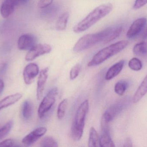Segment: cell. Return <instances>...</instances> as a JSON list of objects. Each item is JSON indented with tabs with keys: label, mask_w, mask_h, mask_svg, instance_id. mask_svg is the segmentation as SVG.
<instances>
[{
	"label": "cell",
	"mask_w": 147,
	"mask_h": 147,
	"mask_svg": "<svg viewBox=\"0 0 147 147\" xmlns=\"http://www.w3.org/2000/svg\"><path fill=\"white\" fill-rule=\"evenodd\" d=\"M13 125V121L7 123L2 127L0 128V140L5 137L11 130Z\"/></svg>",
	"instance_id": "4316f807"
},
{
	"label": "cell",
	"mask_w": 147,
	"mask_h": 147,
	"mask_svg": "<svg viewBox=\"0 0 147 147\" xmlns=\"http://www.w3.org/2000/svg\"><path fill=\"white\" fill-rule=\"evenodd\" d=\"M108 123L102 120L101 127L102 133L99 142L100 147H115V144L111 137Z\"/></svg>",
	"instance_id": "8fae6325"
},
{
	"label": "cell",
	"mask_w": 147,
	"mask_h": 147,
	"mask_svg": "<svg viewBox=\"0 0 147 147\" xmlns=\"http://www.w3.org/2000/svg\"><path fill=\"white\" fill-rule=\"evenodd\" d=\"M15 146V142L12 139H7L0 142V147Z\"/></svg>",
	"instance_id": "f546056e"
},
{
	"label": "cell",
	"mask_w": 147,
	"mask_h": 147,
	"mask_svg": "<svg viewBox=\"0 0 147 147\" xmlns=\"http://www.w3.org/2000/svg\"><path fill=\"white\" fill-rule=\"evenodd\" d=\"M40 146L42 147H58L56 140L51 136H46L40 142Z\"/></svg>",
	"instance_id": "cb8c5ba5"
},
{
	"label": "cell",
	"mask_w": 147,
	"mask_h": 147,
	"mask_svg": "<svg viewBox=\"0 0 147 147\" xmlns=\"http://www.w3.org/2000/svg\"><path fill=\"white\" fill-rule=\"evenodd\" d=\"M133 52L136 56L139 57L147 56V43L145 41L136 44L133 48Z\"/></svg>",
	"instance_id": "d6986e66"
},
{
	"label": "cell",
	"mask_w": 147,
	"mask_h": 147,
	"mask_svg": "<svg viewBox=\"0 0 147 147\" xmlns=\"http://www.w3.org/2000/svg\"><path fill=\"white\" fill-rule=\"evenodd\" d=\"M37 39L31 34H24L19 37L17 41V47L19 50H29L36 45Z\"/></svg>",
	"instance_id": "ba28073f"
},
{
	"label": "cell",
	"mask_w": 147,
	"mask_h": 147,
	"mask_svg": "<svg viewBox=\"0 0 147 147\" xmlns=\"http://www.w3.org/2000/svg\"><path fill=\"white\" fill-rule=\"evenodd\" d=\"M47 131V129L45 127H40L36 129L22 139V144L27 146H32L43 136Z\"/></svg>",
	"instance_id": "9c48e42d"
},
{
	"label": "cell",
	"mask_w": 147,
	"mask_h": 147,
	"mask_svg": "<svg viewBox=\"0 0 147 147\" xmlns=\"http://www.w3.org/2000/svg\"><path fill=\"white\" fill-rule=\"evenodd\" d=\"M53 0H39L38 3V7L40 9L45 8L49 7L52 4Z\"/></svg>",
	"instance_id": "f1b7e54d"
},
{
	"label": "cell",
	"mask_w": 147,
	"mask_h": 147,
	"mask_svg": "<svg viewBox=\"0 0 147 147\" xmlns=\"http://www.w3.org/2000/svg\"><path fill=\"white\" fill-rule=\"evenodd\" d=\"M143 38L144 39H147V29L146 33H145V34L143 35Z\"/></svg>",
	"instance_id": "836d02e7"
},
{
	"label": "cell",
	"mask_w": 147,
	"mask_h": 147,
	"mask_svg": "<svg viewBox=\"0 0 147 147\" xmlns=\"http://www.w3.org/2000/svg\"><path fill=\"white\" fill-rule=\"evenodd\" d=\"M39 72L38 65L35 63H30L26 66L23 71L24 82L27 85H30L33 82L34 78Z\"/></svg>",
	"instance_id": "30bf717a"
},
{
	"label": "cell",
	"mask_w": 147,
	"mask_h": 147,
	"mask_svg": "<svg viewBox=\"0 0 147 147\" xmlns=\"http://www.w3.org/2000/svg\"><path fill=\"white\" fill-rule=\"evenodd\" d=\"M69 14L68 12L62 14L57 21L56 25V29L58 31H63L66 28L69 20Z\"/></svg>",
	"instance_id": "ac0fdd59"
},
{
	"label": "cell",
	"mask_w": 147,
	"mask_h": 147,
	"mask_svg": "<svg viewBox=\"0 0 147 147\" xmlns=\"http://www.w3.org/2000/svg\"><path fill=\"white\" fill-rule=\"evenodd\" d=\"M48 68H45L41 70L40 72L37 83V97L38 100H40L43 96L46 83L48 78Z\"/></svg>",
	"instance_id": "4fadbf2b"
},
{
	"label": "cell",
	"mask_w": 147,
	"mask_h": 147,
	"mask_svg": "<svg viewBox=\"0 0 147 147\" xmlns=\"http://www.w3.org/2000/svg\"><path fill=\"white\" fill-rule=\"evenodd\" d=\"M67 105V100L66 99L63 100L59 104L57 111V116L59 120H62L64 117Z\"/></svg>",
	"instance_id": "d4e9b609"
},
{
	"label": "cell",
	"mask_w": 147,
	"mask_h": 147,
	"mask_svg": "<svg viewBox=\"0 0 147 147\" xmlns=\"http://www.w3.org/2000/svg\"><path fill=\"white\" fill-rule=\"evenodd\" d=\"M51 50V47L48 44H36L29 50L25 59L26 61H32L39 56L49 53Z\"/></svg>",
	"instance_id": "52a82bcc"
},
{
	"label": "cell",
	"mask_w": 147,
	"mask_h": 147,
	"mask_svg": "<svg viewBox=\"0 0 147 147\" xmlns=\"http://www.w3.org/2000/svg\"><path fill=\"white\" fill-rule=\"evenodd\" d=\"M112 9L113 5L111 3L99 5L74 27V32L79 33L86 31L102 18L108 15Z\"/></svg>",
	"instance_id": "6da1fadb"
},
{
	"label": "cell",
	"mask_w": 147,
	"mask_h": 147,
	"mask_svg": "<svg viewBox=\"0 0 147 147\" xmlns=\"http://www.w3.org/2000/svg\"><path fill=\"white\" fill-rule=\"evenodd\" d=\"M129 66L133 70L140 71L142 67L141 61L137 58H133L129 62Z\"/></svg>",
	"instance_id": "484cf974"
},
{
	"label": "cell",
	"mask_w": 147,
	"mask_h": 147,
	"mask_svg": "<svg viewBox=\"0 0 147 147\" xmlns=\"http://www.w3.org/2000/svg\"><path fill=\"white\" fill-rule=\"evenodd\" d=\"M123 30V27L122 26L112 27L111 31L108 35L106 39L104 41L105 43H108L119 37L122 33Z\"/></svg>",
	"instance_id": "ffe728a7"
},
{
	"label": "cell",
	"mask_w": 147,
	"mask_h": 147,
	"mask_svg": "<svg viewBox=\"0 0 147 147\" xmlns=\"http://www.w3.org/2000/svg\"><path fill=\"white\" fill-rule=\"evenodd\" d=\"M123 146L126 147H133L132 141L131 140L130 138H127V139L126 140L125 142H124V146Z\"/></svg>",
	"instance_id": "1f68e13d"
},
{
	"label": "cell",
	"mask_w": 147,
	"mask_h": 147,
	"mask_svg": "<svg viewBox=\"0 0 147 147\" xmlns=\"http://www.w3.org/2000/svg\"><path fill=\"white\" fill-rule=\"evenodd\" d=\"M58 93L57 88H53L48 91L40 103L38 110V115L42 119L50 111L56 102V98Z\"/></svg>",
	"instance_id": "8992f818"
},
{
	"label": "cell",
	"mask_w": 147,
	"mask_h": 147,
	"mask_svg": "<svg viewBox=\"0 0 147 147\" xmlns=\"http://www.w3.org/2000/svg\"><path fill=\"white\" fill-rule=\"evenodd\" d=\"M4 84L3 81L2 79H0V95L1 94L4 89Z\"/></svg>",
	"instance_id": "d6a6232c"
},
{
	"label": "cell",
	"mask_w": 147,
	"mask_h": 147,
	"mask_svg": "<svg viewBox=\"0 0 147 147\" xmlns=\"http://www.w3.org/2000/svg\"><path fill=\"white\" fill-rule=\"evenodd\" d=\"M147 3V0H136L134 5V8L137 9L146 5Z\"/></svg>",
	"instance_id": "4dcf8cb0"
},
{
	"label": "cell",
	"mask_w": 147,
	"mask_h": 147,
	"mask_svg": "<svg viewBox=\"0 0 147 147\" xmlns=\"http://www.w3.org/2000/svg\"><path fill=\"white\" fill-rule=\"evenodd\" d=\"M99 137L97 132L94 127H91L90 129V135L88 141V146L96 147L99 144Z\"/></svg>",
	"instance_id": "7402d4cb"
},
{
	"label": "cell",
	"mask_w": 147,
	"mask_h": 147,
	"mask_svg": "<svg viewBox=\"0 0 147 147\" xmlns=\"http://www.w3.org/2000/svg\"><path fill=\"white\" fill-rule=\"evenodd\" d=\"M33 108L30 101L26 100L23 103L22 108V114L24 119L26 120L31 119L32 116Z\"/></svg>",
	"instance_id": "44dd1931"
},
{
	"label": "cell",
	"mask_w": 147,
	"mask_h": 147,
	"mask_svg": "<svg viewBox=\"0 0 147 147\" xmlns=\"http://www.w3.org/2000/svg\"><path fill=\"white\" fill-rule=\"evenodd\" d=\"M89 108L88 100H86L78 108L74 118L71 129V136L73 140L76 141H79L82 138Z\"/></svg>",
	"instance_id": "277c9868"
},
{
	"label": "cell",
	"mask_w": 147,
	"mask_h": 147,
	"mask_svg": "<svg viewBox=\"0 0 147 147\" xmlns=\"http://www.w3.org/2000/svg\"><path fill=\"white\" fill-rule=\"evenodd\" d=\"M111 29L112 27L108 28L98 33L84 35L76 42L74 47L73 51L76 52L82 51L89 49L101 41H103Z\"/></svg>",
	"instance_id": "3957f363"
},
{
	"label": "cell",
	"mask_w": 147,
	"mask_h": 147,
	"mask_svg": "<svg viewBox=\"0 0 147 147\" xmlns=\"http://www.w3.org/2000/svg\"><path fill=\"white\" fill-rule=\"evenodd\" d=\"M147 93V75L137 89L133 97V102L138 103Z\"/></svg>",
	"instance_id": "e0dca14e"
},
{
	"label": "cell",
	"mask_w": 147,
	"mask_h": 147,
	"mask_svg": "<svg viewBox=\"0 0 147 147\" xmlns=\"http://www.w3.org/2000/svg\"><path fill=\"white\" fill-rule=\"evenodd\" d=\"M128 85L124 80H121L117 82L115 86V91L117 95L123 96L127 89Z\"/></svg>",
	"instance_id": "603a6c76"
},
{
	"label": "cell",
	"mask_w": 147,
	"mask_h": 147,
	"mask_svg": "<svg viewBox=\"0 0 147 147\" xmlns=\"http://www.w3.org/2000/svg\"><path fill=\"white\" fill-rule=\"evenodd\" d=\"M22 97L21 93H17L9 95L0 101V111L13 105L20 101Z\"/></svg>",
	"instance_id": "9a60e30c"
},
{
	"label": "cell",
	"mask_w": 147,
	"mask_h": 147,
	"mask_svg": "<svg viewBox=\"0 0 147 147\" xmlns=\"http://www.w3.org/2000/svg\"><path fill=\"white\" fill-rule=\"evenodd\" d=\"M128 44L127 41H121L101 49L88 63V66L92 67L100 65L108 59L121 51L127 47Z\"/></svg>",
	"instance_id": "7a4b0ae2"
},
{
	"label": "cell",
	"mask_w": 147,
	"mask_h": 147,
	"mask_svg": "<svg viewBox=\"0 0 147 147\" xmlns=\"http://www.w3.org/2000/svg\"><path fill=\"white\" fill-rule=\"evenodd\" d=\"M146 23L147 19L145 18H139L136 20L128 30L127 37L132 39L136 37L143 30Z\"/></svg>",
	"instance_id": "7c38bea8"
},
{
	"label": "cell",
	"mask_w": 147,
	"mask_h": 147,
	"mask_svg": "<svg viewBox=\"0 0 147 147\" xmlns=\"http://www.w3.org/2000/svg\"><path fill=\"white\" fill-rule=\"evenodd\" d=\"M124 63V60H122L112 66L106 72L105 79L107 80H111L117 76L122 70Z\"/></svg>",
	"instance_id": "2e32d148"
},
{
	"label": "cell",
	"mask_w": 147,
	"mask_h": 147,
	"mask_svg": "<svg viewBox=\"0 0 147 147\" xmlns=\"http://www.w3.org/2000/svg\"><path fill=\"white\" fill-rule=\"evenodd\" d=\"M129 99L128 98H123L112 104L105 111L102 120L108 123L113 121L129 105Z\"/></svg>",
	"instance_id": "5b68a950"
},
{
	"label": "cell",
	"mask_w": 147,
	"mask_h": 147,
	"mask_svg": "<svg viewBox=\"0 0 147 147\" xmlns=\"http://www.w3.org/2000/svg\"><path fill=\"white\" fill-rule=\"evenodd\" d=\"M19 6L18 0H4L1 5L0 12L3 18L8 17L14 11L16 6Z\"/></svg>",
	"instance_id": "5bb4252c"
},
{
	"label": "cell",
	"mask_w": 147,
	"mask_h": 147,
	"mask_svg": "<svg viewBox=\"0 0 147 147\" xmlns=\"http://www.w3.org/2000/svg\"><path fill=\"white\" fill-rule=\"evenodd\" d=\"M80 64H77L72 67L70 72V78L71 80L75 79L78 76L80 72Z\"/></svg>",
	"instance_id": "83f0119b"
}]
</instances>
